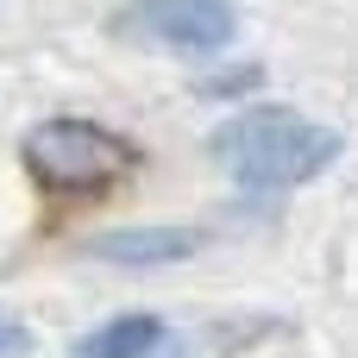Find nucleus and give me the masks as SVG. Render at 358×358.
<instances>
[{
	"label": "nucleus",
	"instance_id": "obj_1",
	"mask_svg": "<svg viewBox=\"0 0 358 358\" xmlns=\"http://www.w3.org/2000/svg\"><path fill=\"white\" fill-rule=\"evenodd\" d=\"M214 157L239 189H302L340 164V132L296 107H252L214 132Z\"/></svg>",
	"mask_w": 358,
	"mask_h": 358
},
{
	"label": "nucleus",
	"instance_id": "obj_3",
	"mask_svg": "<svg viewBox=\"0 0 358 358\" xmlns=\"http://www.w3.org/2000/svg\"><path fill=\"white\" fill-rule=\"evenodd\" d=\"M120 38L151 44V50H176V57H208L227 50L239 31V6L233 0H132L113 19Z\"/></svg>",
	"mask_w": 358,
	"mask_h": 358
},
{
	"label": "nucleus",
	"instance_id": "obj_2",
	"mask_svg": "<svg viewBox=\"0 0 358 358\" xmlns=\"http://www.w3.org/2000/svg\"><path fill=\"white\" fill-rule=\"evenodd\" d=\"M25 170L44 182V189H63V195H82V189H107L113 176H126L132 151L126 138H113L107 126L94 120H76V113H57V120H38L19 145Z\"/></svg>",
	"mask_w": 358,
	"mask_h": 358
},
{
	"label": "nucleus",
	"instance_id": "obj_5",
	"mask_svg": "<svg viewBox=\"0 0 358 358\" xmlns=\"http://www.w3.org/2000/svg\"><path fill=\"white\" fill-rule=\"evenodd\" d=\"M164 346H170V321L132 308V315H113V321H101L94 334H82L63 358H157Z\"/></svg>",
	"mask_w": 358,
	"mask_h": 358
},
{
	"label": "nucleus",
	"instance_id": "obj_6",
	"mask_svg": "<svg viewBox=\"0 0 358 358\" xmlns=\"http://www.w3.org/2000/svg\"><path fill=\"white\" fill-rule=\"evenodd\" d=\"M25 352H31V327L0 308V358H25Z\"/></svg>",
	"mask_w": 358,
	"mask_h": 358
},
{
	"label": "nucleus",
	"instance_id": "obj_4",
	"mask_svg": "<svg viewBox=\"0 0 358 358\" xmlns=\"http://www.w3.org/2000/svg\"><path fill=\"white\" fill-rule=\"evenodd\" d=\"M88 258H107V264H182L201 252V233L189 227H113V233H94L82 245Z\"/></svg>",
	"mask_w": 358,
	"mask_h": 358
}]
</instances>
